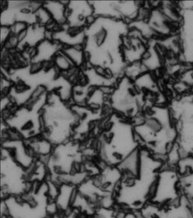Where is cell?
<instances>
[{
  "label": "cell",
  "mask_w": 193,
  "mask_h": 218,
  "mask_svg": "<svg viewBox=\"0 0 193 218\" xmlns=\"http://www.w3.org/2000/svg\"><path fill=\"white\" fill-rule=\"evenodd\" d=\"M43 69V63L42 62H34L32 64L31 67H30V72L34 74L38 72L39 70Z\"/></svg>",
  "instance_id": "277c9868"
},
{
  "label": "cell",
  "mask_w": 193,
  "mask_h": 218,
  "mask_svg": "<svg viewBox=\"0 0 193 218\" xmlns=\"http://www.w3.org/2000/svg\"><path fill=\"white\" fill-rule=\"evenodd\" d=\"M105 133L99 140V152L106 164L117 166L133 152L140 147L133 126L119 118L117 123L109 120L105 123Z\"/></svg>",
  "instance_id": "6da1fadb"
},
{
  "label": "cell",
  "mask_w": 193,
  "mask_h": 218,
  "mask_svg": "<svg viewBox=\"0 0 193 218\" xmlns=\"http://www.w3.org/2000/svg\"><path fill=\"white\" fill-rule=\"evenodd\" d=\"M170 109L175 119L176 144L182 159L193 157V99L178 101Z\"/></svg>",
  "instance_id": "7a4b0ae2"
},
{
  "label": "cell",
  "mask_w": 193,
  "mask_h": 218,
  "mask_svg": "<svg viewBox=\"0 0 193 218\" xmlns=\"http://www.w3.org/2000/svg\"><path fill=\"white\" fill-rule=\"evenodd\" d=\"M27 35H28V29L24 30H23V31H21V32H19L17 35V37H18L19 42L21 43L22 42H23L24 40L26 39V38H27Z\"/></svg>",
  "instance_id": "5b68a950"
},
{
  "label": "cell",
  "mask_w": 193,
  "mask_h": 218,
  "mask_svg": "<svg viewBox=\"0 0 193 218\" xmlns=\"http://www.w3.org/2000/svg\"><path fill=\"white\" fill-rule=\"evenodd\" d=\"M182 196L178 171L165 164L157 177L155 194L150 203L159 206H167Z\"/></svg>",
  "instance_id": "3957f363"
},
{
  "label": "cell",
  "mask_w": 193,
  "mask_h": 218,
  "mask_svg": "<svg viewBox=\"0 0 193 218\" xmlns=\"http://www.w3.org/2000/svg\"><path fill=\"white\" fill-rule=\"evenodd\" d=\"M124 218H138L137 217L136 211H133V210L127 211Z\"/></svg>",
  "instance_id": "8992f818"
},
{
  "label": "cell",
  "mask_w": 193,
  "mask_h": 218,
  "mask_svg": "<svg viewBox=\"0 0 193 218\" xmlns=\"http://www.w3.org/2000/svg\"><path fill=\"white\" fill-rule=\"evenodd\" d=\"M95 19H96V17H95V16H93V15H89L86 18L85 22L88 25H91L95 22Z\"/></svg>",
  "instance_id": "52a82bcc"
}]
</instances>
